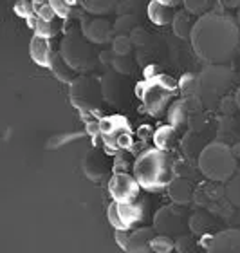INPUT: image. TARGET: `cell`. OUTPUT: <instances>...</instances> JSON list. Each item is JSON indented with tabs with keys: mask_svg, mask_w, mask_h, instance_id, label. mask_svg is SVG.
<instances>
[{
	"mask_svg": "<svg viewBox=\"0 0 240 253\" xmlns=\"http://www.w3.org/2000/svg\"><path fill=\"white\" fill-rule=\"evenodd\" d=\"M49 4L56 11L58 18H67L73 13L74 5L78 4V0H49Z\"/></svg>",
	"mask_w": 240,
	"mask_h": 253,
	"instance_id": "cell-33",
	"label": "cell"
},
{
	"mask_svg": "<svg viewBox=\"0 0 240 253\" xmlns=\"http://www.w3.org/2000/svg\"><path fill=\"white\" fill-rule=\"evenodd\" d=\"M52 51L49 38H43L40 35H33L31 43H29V54H31L33 62L42 67H49L52 58Z\"/></svg>",
	"mask_w": 240,
	"mask_h": 253,
	"instance_id": "cell-18",
	"label": "cell"
},
{
	"mask_svg": "<svg viewBox=\"0 0 240 253\" xmlns=\"http://www.w3.org/2000/svg\"><path fill=\"white\" fill-rule=\"evenodd\" d=\"M219 109H222V111L226 112V116H231L233 114V111L235 109H239L237 107V101H235V98H222V101H220V105H219Z\"/></svg>",
	"mask_w": 240,
	"mask_h": 253,
	"instance_id": "cell-37",
	"label": "cell"
},
{
	"mask_svg": "<svg viewBox=\"0 0 240 253\" xmlns=\"http://www.w3.org/2000/svg\"><path fill=\"white\" fill-rule=\"evenodd\" d=\"M233 150H235V156H237V159H239V165H240V143L233 148Z\"/></svg>",
	"mask_w": 240,
	"mask_h": 253,
	"instance_id": "cell-41",
	"label": "cell"
},
{
	"mask_svg": "<svg viewBox=\"0 0 240 253\" xmlns=\"http://www.w3.org/2000/svg\"><path fill=\"white\" fill-rule=\"evenodd\" d=\"M217 2L219 0H183V7L199 18L211 11H217Z\"/></svg>",
	"mask_w": 240,
	"mask_h": 253,
	"instance_id": "cell-25",
	"label": "cell"
},
{
	"mask_svg": "<svg viewBox=\"0 0 240 253\" xmlns=\"http://www.w3.org/2000/svg\"><path fill=\"white\" fill-rule=\"evenodd\" d=\"M166 192H168V197L172 199V203L181 206L192 205L193 197H195V186H193L192 179L183 177V175H175L172 183L168 185Z\"/></svg>",
	"mask_w": 240,
	"mask_h": 253,
	"instance_id": "cell-17",
	"label": "cell"
},
{
	"mask_svg": "<svg viewBox=\"0 0 240 253\" xmlns=\"http://www.w3.org/2000/svg\"><path fill=\"white\" fill-rule=\"evenodd\" d=\"M224 197L231 206L240 208V174H235L224 183Z\"/></svg>",
	"mask_w": 240,
	"mask_h": 253,
	"instance_id": "cell-29",
	"label": "cell"
},
{
	"mask_svg": "<svg viewBox=\"0 0 240 253\" xmlns=\"http://www.w3.org/2000/svg\"><path fill=\"white\" fill-rule=\"evenodd\" d=\"M150 250L157 253H168L175 250V241H173L172 235H164V233H159V235H154V239L150 241Z\"/></svg>",
	"mask_w": 240,
	"mask_h": 253,
	"instance_id": "cell-30",
	"label": "cell"
},
{
	"mask_svg": "<svg viewBox=\"0 0 240 253\" xmlns=\"http://www.w3.org/2000/svg\"><path fill=\"white\" fill-rule=\"evenodd\" d=\"M33 31L35 35H40L43 38H54L60 31V27H58L56 20H43V18H38L35 15V22H33Z\"/></svg>",
	"mask_w": 240,
	"mask_h": 253,
	"instance_id": "cell-27",
	"label": "cell"
},
{
	"mask_svg": "<svg viewBox=\"0 0 240 253\" xmlns=\"http://www.w3.org/2000/svg\"><path fill=\"white\" fill-rule=\"evenodd\" d=\"M139 26H141V15H118L114 22V37L132 35Z\"/></svg>",
	"mask_w": 240,
	"mask_h": 253,
	"instance_id": "cell-24",
	"label": "cell"
},
{
	"mask_svg": "<svg viewBox=\"0 0 240 253\" xmlns=\"http://www.w3.org/2000/svg\"><path fill=\"white\" fill-rule=\"evenodd\" d=\"M237 22H239V26H240V7L237 9Z\"/></svg>",
	"mask_w": 240,
	"mask_h": 253,
	"instance_id": "cell-43",
	"label": "cell"
},
{
	"mask_svg": "<svg viewBox=\"0 0 240 253\" xmlns=\"http://www.w3.org/2000/svg\"><path fill=\"white\" fill-rule=\"evenodd\" d=\"M150 213V203L145 195H139L134 201H126L120 203L114 201L107 210V219H109L110 226L114 230H134L145 224Z\"/></svg>",
	"mask_w": 240,
	"mask_h": 253,
	"instance_id": "cell-6",
	"label": "cell"
},
{
	"mask_svg": "<svg viewBox=\"0 0 240 253\" xmlns=\"http://www.w3.org/2000/svg\"><path fill=\"white\" fill-rule=\"evenodd\" d=\"M35 15H37L38 18H43V20H56V18H58L56 11L52 9L51 4L38 5V7H37V13H35Z\"/></svg>",
	"mask_w": 240,
	"mask_h": 253,
	"instance_id": "cell-36",
	"label": "cell"
},
{
	"mask_svg": "<svg viewBox=\"0 0 240 253\" xmlns=\"http://www.w3.org/2000/svg\"><path fill=\"white\" fill-rule=\"evenodd\" d=\"M134 60H132L130 54H114L112 53V58H110V69L116 71V73L123 74V76H130L134 73Z\"/></svg>",
	"mask_w": 240,
	"mask_h": 253,
	"instance_id": "cell-28",
	"label": "cell"
},
{
	"mask_svg": "<svg viewBox=\"0 0 240 253\" xmlns=\"http://www.w3.org/2000/svg\"><path fill=\"white\" fill-rule=\"evenodd\" d=\"M112 53L114 54H132V49H134V42H132L130 35H116L112 38Z\"/></svg>",
	"mask_w": 240,
	"mask_h": 253,
	"instance_id": "cell-31",
	"label": "cell"
},
{
	"mask_svg": "<svg viewBox=\"0 0 240 253\" xmlns=\"http://www.w3.org/2000/svg\"><path fill=\"white\" fill-rule=\"evenodd\" d=\"M13 9H15L16 15L22 16V18H31V16H35V13H37V5H35L33 0H16Z\"/></svg>",
	"mask_w": 240,
	"mask_h": 253,
	"instance_id": "cell-35",
	"label": "cell"
},
{
	"mask_svg": "<svg viewBox=\"0 0 240 253\" xmlns=\"http://www.w3.org/2000/svg\"><path fill=\"white\" fill-rule=\"evenodd\" d=\"M49 69H51L52 74H54L60 82H65V84H71V82L76 78V76H74L76 71H74L67 62H65V58L62 56V53H52Z\"/></svg>",
	"mask_w": 240,
	"mask_h": 253,
	"instance_id": "cell-22",
	"label": "cell"
},
{
	"mask_svg": "<svg viewBox=\"0 0 240 253\" xmlns=\"http://www.w3.org/2000/svg\"><path fill=\"white\" fill-rule=\"evenodd\" d=\"M204 246L209 253H240V228L209 233L204 239Z\"/></svg>",
	"mask_w": 240,
	"mask_h": 253,
	"instance_id": "cell-14",
	"label": "cell"
},
{
	"mask_svg": "<svg viewBox=\"0 0 240 253\" xmlns=\"http://www.w3.org/2000/svg\"><path fill=\"white\" fill-rule=\"evenodd\" d=\"M219 4L224 7V9H239L240 7V0H219Z\"/></svg>",
	"mask_w": 240,
	"mask_h": 253,
	"instance_id": "cell-38",
	"label": "cell"
},
{
	"mask_svg": "<svg viewBox=\"0 0 240 253\" xmlns=\"http://www.w3.org/2000/svg\"><path fill=\"white\" fill-rule=\"evenodd\" d=\"M145 0H118L116 13L118 15H141Z\"/></svg>",
	"mask_w": 240,
	"mask_h": 253,
	"instance_id": "cell-32",
	"label": "cell"
},
{
	"mask_svg": "<svg viewBox=\"0 0 240 253\" xmlns=\"http://www.w3.org/2000/svg\"><path fill=\"white\" fill-rule=\"evenodd\" d=\"M197 167L211 183H226L237 174L239 159L235 150L222 141H211L199 152Z\"/></svg>",
	"mask_w": 240,
	"mask_h": 253,
	"instance_id": "cell-4",
	"label": "cell"
},
{
	"mask_svg": "<svg viewBox=\"0 0 240 253\" xmlns=\"http://www.w3.org/2000/svg\"><path fill=\"white\" fill-rule=\"evenodd\" d=\"M99 134L110 147H126L128 137H130V123L123 116L105 118L99 123Z\"/></svg>",
	"mask_w": 240,
	"mask_h": 253,
	"instance_id": "cell-13",
	"label": "cell"
},
{
	"mask_svg": "<svg viewBox=\"0 0 240 253\" xmlns=\"http://www.w3.org/2000/svg\"><path fill=\"white\" fill-rule=\"evenodd\" d=\"M154 228L157 233L179 237L183 233L190 232V215L181 205H166L159 208L154 215Z\"/></svg>",
	"mask_w": 240,
	"mask_h": 253,
	"instance_id": "cell-8",
	"label": "cell"
},
{
	"mask_svg": "<svg viewBox=\"0 0 240 253\" xmlns=\"http://www.w3.org/2000/svg\"><path fill=\"white\" fill-rule=\"evenodd\" d=\"M141 185L137 183L136 175L128 172H116L109 181V194L112 201H134L141 195Z\"/></svg>",
	"mask_w": 240,
	"mask_h": 253,
	"instance_id": "cell-12",
	"label": "cell"
},
{
	"mask_svg": "<svg viewBox=\"0 0 240 253\" xmlns=\"http://www.w3.org/2000/svg\"><path fill=\"white\" fill-rule=\"evenodd\" d=\"M78 4L90 15L103 16L116 9L118 0H78Z\"/></svg>",
	"mask_w": 240,
	"mask_h": 253,
	"instance_id": "cell-23",
	"label": "cell"
},
{
	"mask_svg": "<svg viewBox=\"0 0 240 253\" xmlns=\"http://www.w3.org/2000/svg\"><path fill=\"white\" fill-rule=\"evenodd\" d=\"M161 4H166L170 7H177L179 4H183V0H159Z\"/></svg>",
	"mask_w": 240,
	"mask_h": 253,
	"instance_id": "cell-39",
	"label": "cell"
},
{
	"mask_svg": "<svg viewBox=\"0 0 240 253\" xmlns=\"http://www.w3.org/2000/svg\"><path fill=\"white\" fill-rule=\"evenodd\" d=\"M141 87L143 107L154 118L162 116L168 111V107L172 105L173 98H175V90H177V84L164 74L148 78Z\"/></svg>",
	"mask_w": 240,
	"mask_h": 253,
	"instance_id": "cell-5",
	"label": "cell"
},
{
	"mask_svg": "<svg viewBox=\"0 0 240 253\" xmlns=\"http://www.w3.org/2000/svg\"><path fill=\"white\" fill-rule=\"evenodd\" d=\"M60 53L76 73H90L98 65L94 43L89 42L83 33H69L62 40Z\"/></svg>",
	"mask_w": 240,
	"mask_h": 253,
	"instance_id": "cell-7",
	"label": "cell"
},
{
	"mask_svg": "<svg viewBox=\"0 0 240 253\" xmlns=\"http://www.w3.org/2000/svg\"><path fill=\"white\" fill-rule=\"evenodd\" d=\"M123 78H125L123 74L109 69L99 80L103 100L110 105H123L125 101V80Z\"/></svg>",
	"mask_w": 240,
	"mask_h": 253,
	"instance_id": "cell-15",
	"label": "cell"
},
{
	"mask_svg": "<svg viewBox=\"0 0 240 253\" xmlns=\"http://www.w3.org/2000/svg\"><path fill=\"white\" fill-rule=\"evenodd\" d=\"M177 15L175 7H170L166 4H161L159 0H150L146 5V16L156 26H172L173 18Z\"/></svg>",
	"mask_w": 240,
	"mask_h": 253,
	"instance_id": "cell-19",
	"label": "cell"
},
{
	"mask_svg": "<svg viewBox=\"0 0 240 253\" xmlns=\"http://www.w3.org/2000/svg\"><path fill=\"white\" fill-rule=\"evenodd\" d=\"M235 80V71L228 63H206L197 74V98L204 109H219L220 101Z\"/></svg>",
	"mask_w": 240,
	"mask_h": 253,
	"instance_id": "cell-3",
	"label": "cell"
},
{
	"mask_svg": "<svg viewBox=\"0 0 240 253\" xmlns=\"http://www.w3.org/2000/svg\"><path fill=\"white\" fill-rule=\"evenodd\" d=\"M33 2H35V5H43V4H49V0H33Z\"/></svg>",
	"mask_w": 240,
	"mask_h": 253,
	"instance_id": "cell-42",
	"label": "cell"
},
{
	"mask_svg": "<svg viewBox=\"0 0 240 253\" xmlns=\"http://www.w3.org/2000/svg\"><path fill=\"white\" fill-rule=\"evenodd\" d=\"M132 174L145 192L157 194L166 190L175 177V165L166 150L162 148H148L137 156L132 167Z\"/></svg>",
	"mask_w": 240,
	"mask_h": 253,
	"instance_id": "cell-2",
	"label": "cell"
},
{
	"mask_svg": "<svg viewBox=\"0 0 240 253\" xmlns=\"http://www.w3.org/2000/svg\"><path fill=\"white\" fill-rule=\"evenodd\" d=\"M156 228L154 226H139L134 230H114V239L116 243L120 244V248L126 253H145L152 252L150 250V241L156 235Z\"/></svg>",
	"mask_w": 240,
	"mask_h": 253,
	"instance_id": "cell-10",
	"label": "cell"
},
{
	"mask_svg": "<svg viewBox=\"0 0 240 253\" xmlns=\"http://www.w3.org/2000/svg\"><path fill=\"white\" fill-rule=\"evenodd\" d=\"M175 126L172 125H166V126H161V128H157L156 136H154V141H156V147L157 148H162V150H166L168 148L173 147V143H175Z\"/></svg>",
	"mask_w": 240,
	"mask_h": 253,
	"instance_id": "cell-26",
	"label": "cell"
},
{
	"mask_svg": "<svg viewBox=\"0 0 240 253\" xmlns=\"http://www.w3.org/2000/svg\"><path fill=\"white\" fill-rule=\"evenodd\" d=\"M235 101H237V107H239V111H240V87L237 89V94H235Z\"/></svg>",
	"mask_w": 240,
	"mask_h": 253,
	"instance_id": "cell-40",
	"label": "cell"
},
{
	"mask_svg": "<svg viewBox=\"0 0 240 253\" xmlns=\"http://www.w3.org/2000/svg\"><path fill=\"white\" fill-rule=\"evenodd\" d=\"M195 22H197L195 15L188 13L186 9L177 11V15H175V18H173V22H172L173 35L177 38H181V40H190L193 33V27H195Z\"/></svg>",
	"mask_w": 240,
	"mask_h": 253,
	"instance_id": "cell-20",
	"label": "cell"
},
{
	"mask_svg": "<svg viewBox=\"0 0 240 253\" xmlns=\"http://www.w3.org/2000/svg\"><path fill=\"white\" fill-rule=\"evenodd\" d=\"M190 43L202 62L228 63L240 43L239 22L219 11L199 16Z\"/></svg>",
	"mask_w": 240,
	"mask_h": 253,
	"instance_id": "cell-1",
	"label": "cell"
},
{
	"mask_svg": "<svg viewBox=\"0 0 240 253\" xmlns=\"http://www.w3.org/2000/svg\"><path fill=\"white\" fill-rule=\"evenodd\" d=\"M179 87H181V92L188 98H197V76L193 74H186L183 76V80L179 82Z\"/></svg>",
	"mask_w": 240,
	"mask_h": 253,
	"instance_id": "cell-34",
	"label": "cell"
},
{
	"mask_svg": "<svg viewBox=\"0 0 240 253\" xmlns=\"http://www.w3.org/2000/svg\"><path fill=\"white\" fill-rule=\"evenodd\" d=\"M69 85H71V89H69L71 100L78 109L94 111L101 105L103 92H101L99 80L92 78L89 74H83V76H76Z\"/></svg>",
	"mask_w": 240,
	"mask_h": 253,
	"instance_id": "cell-9",
	"label": "cell"
},
{
	"mask_svg": "<svg viewBox=\"0 0 240 253\" xmlns=\"http://www.w3.org/2000/svg\"><path fill=\"white\" fill-rule=\"evenodd\" d=\"M83 35L94 45H105L114 38V24H110L105 16H96L85 24Z\"/></svg>",
	"mask_w": 240,
	"mask_h": 253,
	"instance_id": "cell-16",
	"label": "cell"
},
{
	"mask_svg": "<svg viewBox=\"0 0 240 253\" xmlns=\"http://www.w3.org/2000/svg\"><path fill=\"white\" fill-rule=\"evenodd\" d=\"M215 224H217V222H215L213 215L206 210H197L190 215V232H192L193 235L208 233Z\"/></svg>",
	"mask_w": 240,
	"mask_h": 253,
	"instance_id": "cell-21",
	"label": "cell"
},
{
	"mask_svg": "<svg viewBox=\"0 0 240 253\" xmlns=\"http://www.w3.org/2000/svg\"><path fill=\"white\" fill-rule=\"evenodd\" d=\"M199 109H202V103L199 98H188L184 96L183 100L172 101V105L168 107L166 116L170 125L175 128H183L193 123V120L199 116Z\"/></svg>",
	"mask_w": 240,
	"mask_h": 253,
	"instance_id": "cell-11",
	"label": "cell"
}]
</instances>
